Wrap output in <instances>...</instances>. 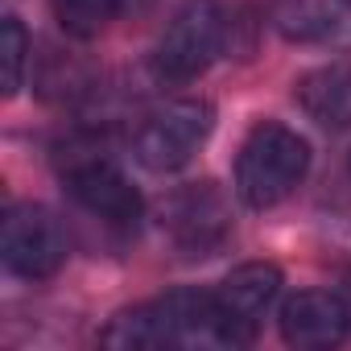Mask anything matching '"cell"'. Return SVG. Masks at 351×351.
<instances>
[{"instance_id": "1", "label": "cell", "mask_w": 351, "mask_h": 351, "mask_svg": "<svg viewBox=\"0 0 351 351\" xmlns=\"http://www.w3.org/2000/svg\"><path fill=\"white\" fill-rule=\"evenodd\" d=\"M104 347L116 351H153V347H203V351H223V347H248V339L236 330V322L223 314L215 293L203 289H169L153 302H141L108 322L99 335Z\"/></svg>"}, {"instance_id": "2", "label": "cell", "mask_w": 351, "mask_h": 351, "mask_svg": "<svg viewBox=\"0 0 351 351\" xmlns=\"http://www.w3.org/2000/svg\"><path fill=\"white\" fill-rule=\"evenodd\" d=\"M310 169V145L306 136H298L289 124L277 120H261L248 141L240 145L236 157V191L248 207L265 211L277 207L281 199H289L298 191V182Z\"/></svg>"}, {"instance_id": "3", "label": "cell", "mask_w": 351, "mask_h": 351, "mask_svg": "<svg viewBox=\"0 0 351 351\" xmlns=\"http://www.w3.org/2000/svg\"><path fill=\"white\" fill-rule=\"evenodd\" d=\"M219 46H223V9L215 0H186L153 46V75L165 83H191L215 62Z\"/></svg>"}, {"instance_id": "4", "label": "cell", "mask_w": 351, "mask_h": 351, "mask_svg": "<svg viewBox=\"0 0 351 351\" xmlns=\"http://www.w3.org/2000/svg\"><path fill=\"white\" fill-rule=\"evenodd\" d=\"M211 128H215V108L207 99H173L141 124L132 157L149 173H173L203 149Z\"/></svg>"}, {"instance_id": "5", "label": "cell", "mask_w": 351, "mask_h": 351, "mask_svg": "<svg viewBox=\"0 0 351 351\" xmlns=\"http://www.w3.org/2000/svg\"><path fill=\"white\" fill-rule=\"evenodd\" d=\"M0 256L9 273L25 281H46L66 265V232L38 203H13L0 223Z\"/></svg>"}, {"instance_id": "6", "label": "cell", "mask_w": 351, "mask_h": 351, "mask_svg": "<svg viewBox=\"0 0 351 351\" xmlns=\"http://www.w3.org/2000/svg\"><path fill=\"white\" fill-rule=\"evenodd\" d=\"M165 228L178 240V248H186L195 256H207L232 232V211H228L223 195L215 191V182H195V186H186L169 199Z\"/></svg>"}, {"instance_id": "7", "label": "cell", "mask_w": 351, "mask_h": 351, "mask_svg": "<svg viewBox=\"0 0 351 351\" xmlns=\"http://www.w3.org/2000/svg\"><path fill=\"white\" fill-rule=\"evenodd\" d=\"M277 322H281V339L289 347L322 351V347H339L351 335V306L339 293L306 289V293H293L281 306V318Z\"/></svg>"}, {"instance_id": "8", "label": "cell", "mask_w": 351, "mask_h": 351, "mask_svg": "<svg viewBox=\"0 0 351 351\" xmlns=\"http://www.w3.org/2000/svg\"><path fill=\"white\" fill-rule=\"evenodd\" d=\"M66 191H71V199L83 211H91V215H99L108 223H136L141 211H145L136 186L112 161H95V157L91 161H75L66 169Z\"/></svg>"}, {"instance_id": "9", "label": "cell", "mask_w": 351, "mask_h": 351, "mask_svg": "<svg viewBox=\"0 0 351 351\" xmlns=\"http://www.w3.org/2000/svg\"><path fill=\"white\" fill-rule=\"evenodd\" d=\"M277 293H281V269L269 265V261H248V265L232 269V273L219 281V289H215L223 314L236 322V330H240L248 343L256 339V326H261L265 310L277 302Z\"/></svg>"}, {"instance_id": "10", "label": "cell", "mask_w": 351, "mask_h": 351, "mask_svg": "<svg viewBox=\"0 0 351 351\" xmlns=\"http://www.w3.org/2000/svg\"><path fill=\"white\" fill-rule=\"evenodd\" d=\"M273 25L293 46H351V0H285Z\"/></svg>"}, {"instance_id": "11", "label": "cell", "mask_w": 351, "mask_h": 351, "mask_svg": "<svg viewBox=\"0 0 351 351\" xmlns=\"http://www.w3.org/2000/svg\"><path fill=\"white\" fill-rule=\"evenodd\" d=\"M302 112L322 128H347L351 124V62H330L298 79L293 87Z\"/></svg>"}, {"instance_id": "12", "label": "cell", "mask_w": 351, "mask_h": 351, "mask_svg": "<svg viewBox=\"0 0 351 351\" xmlns=\"http://www.w3.org/2000/svg\"><path fill=\"white\" fill-rule=\"evenodd\" d=\"M50 9H54V21L62 25V34L87 42L108 29V21L120 13V0H50Z\"/></svg>"}, {"instance_id": "13", "label": "cell", "mask_w": 351, "mask_h": 351, "mask_svg": "<svg viewBox=\"0 0 351 351\" xmlns=\"http://www.w3.org/2000/svg\"><path fill=\"white\" fill-rule=\"evenodd\" d=\"M25 54H29V34L21 25V17H5L0 21V66H5V79H0V87H5V95L13 99L25 83Z\"/></svg>"}, {"instance_id": "14", "label": "cell", "mask_w": 351, "mask_h": 351, "mask_svg": "<svg viewBox=\"0 0 351 351\" xmlns=\"http://www.w3.org/2000/svg\"><path fill=\"white\" fill-rule=\"evenodd\" d=\"M149 0H120V13H128V9H145Z\"/></svg>"}, {"instance_id": "15", "label": "cell", "mask_w": 351, "mask_h": 351, "mask_svg": "<svg viewBox=\"0 0 351 351\" xmlns=\"http://www.w3.org/2000/svg\"><path fill=\"white\" fill-rule=\"evenodd\" d=\"M347 306H351V298H347Z\"/></svg>"}]
</instances>
